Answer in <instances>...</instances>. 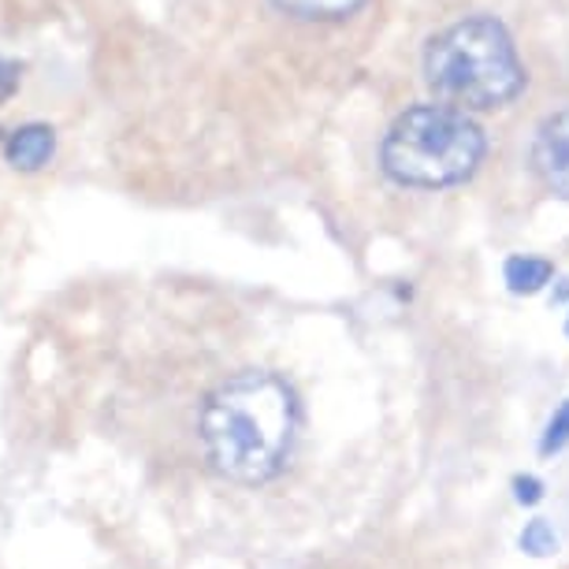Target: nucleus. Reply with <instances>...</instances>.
Segmentation results:
<instances>
[{
    "mask_svg": "<svg viewBox=\"0 0 569 569\" xmlns=\"http://www.w3.org/2000/svg\"><path fill=\"white\" fill-rule=\"evenodd\" d=\"M510 496L521 510H536L547 499V485H543V477H536V472H513Z\"/></svg>",
    "mask_w": 569,
    "mask_h": 569,
    "instance_id": "9d476101",
    "label": "nucleus"
},
{
    "mask_svg": "<svg viewBox=\"0 0 569 569\" xmlns=\"http://www.w3.org/2000/svg\"><path fill=\"white\" fill-rule=\"evenodd\" d=\"M425 79L458 109H502L525 90V68L510 30L491 16H469L428 38Z\"/></svg>",
    "mask_w": 569,
    "mask_h": 569,
    "instance_id": "f03ea898",
    "label": "nucleus"
},
{
    "mask_svg": "<svg viewBox=\"0 0 569 569\" xmlns=\"http://www.w3.org/2000/svg\"><path fill=\"white\" fill-rule=\"evenodd\" d=\"M502 283H507L510 295L532 298L555 283V264L547 261V257L513 253V257H507V264H502Z\"/></svg>",
    "mask_w": 569,
    "mask_h": 569,
    "instance_id": "39448f33",
    "label": "nucleus"
},
{
    "mask_svg": "<svg viewBox=\"0 0 569 569\" xmlns=\"http://www.w3.org/2000/svg\"><path fill=\"white\" fill-rule=\"evenodd\" d=\"M566 339H569V313H566Z\"/></svg>",
    "mask_w": 569,
    "mask_h": 569,
    "instance_id": "ddd939ff",
    "label": "nucleus"
},
{
    "mask_svg": "<svg viewBox=\"0 0 569 569\" xmlns=\"http://www.w3.org/2000/svg\"><path fill=\"white\" fill-rule=\"evenodd\" d=\"M485 131L458 104H413L383 134L380 164L399 187L443 190L466 182L485 160Z\"/></svg>",
    "mask_w": 569,
    "mask_h": 569,
    "instance_id": "7ed1b4c3",
    "label": "nucleus"
},
{
    "mask_svg": "<svg viewBox=\"0 0 569 569\" xmlns=\"http://www.w3.org/2000/svg\"><path fill=\"white\" fill-rule=\"evenodd\" d=\"M279 8L306 19H342L353 8H361V0H279Z\"/></svg>",
    "mask_w": 569,
    "mask_h": 569,
    "instance_id": "1a4fd4ad",
    "label": "nucleus"
},
{
    "mask_svg": "<svg viewBox=\"0 0 569 569\" xmlns=\"http://www.w3.org/2000/svg\"><path fill=\"white\" fill-rule=\"evenodd\" d=\"M532 171L555 194L569 198V109L551 112L536 127L532 138Z\"/></svg>",
    "mask_w": 569,
    "mask_h": 569,
    "instance_id": "20e7f679",
    "label": "nucleus"
},
{
    "mask_svg": "<svg viewBox=\"0 0 569 569\" xmlns=\"http://www.w3.org/2000/svg\"><path fill=\"white\" fill-rule=\"evenodd\" d=\"M566 447H569V399L558 402L555 413L547 417V425H543L536 450H540V458H555V455H562Z\"/></svg>",
    "mask_w": 569,
    "mask_h": 569,
    "instance_id": "6e6552de",
    "label": "nucleus"
},
{
    "mask_svg": "<svg viewBox=\"0 0 569 569\" xmlns=\"http://www.w3.org/2000/svg\"><path fill=\"white\" fill-rule=\"evenodd\" d=\"M16 86H19V63H12V60L0 57V101L12 98Z\"/></svg>",
    "mask_w": 569,
    "mask_h": 569,
    "instance_id": "9b49d317",
    "label": "nucleus"
},
{
    "mask_svg": "<svg viewBox=\"0 0 569 569\" xmlns=\"http://www.w3.org/2000/svg\"><path fill=\"white\" fill-rule=\"evenodd\" d=\"M52 157V131L49 127H23V131H16L8 138V160H12L16 168H27L34 171L41 168L46 160Z\"/></svg>",
    "mask_w": 569,
    "mask_h": 569,
    "instance_id": "423d86ee",
    "label": "nucleus"
},
{
    "mask_svg": "<svg viewBox=\"0 0 569 569\" xmlns=\"http://www.w3.org/2000/svg\"><path fill=\"white\" fill-rule=\"evenodd\" d=\"M298 436V395L283 376L246 369L212 388L198 413L206 466L228 485L261 488L287 469Z\"/></svg>",
    "mask_w": 569,
    "mask_h": 569,
    "instance_id": "f257e3e1",
    "label": "nucleus"
},
{
    "mask_svg": "<svg viewBox=\"0 0 569 569\" xmlns=\"http://www.w3.org/2000/svg\"><path fill=\"white\" fill-rule=\"evenodd\" d=\"M566 298H569V279H558V287L551 291V302H555V306H562Z\"/></svg>",
    "mask_w": 569,
    "mask_h": 569,
    "instance_id": "f8f14e48",
    "label": "nucleus"
},
{
    "mask_svg": "<svg viewBox=\"0 0 569 569\" xmlns=\"http://www.w3.org/2000/svg\"><path fill=\"white\" fill-rule=\"evenodd\" d=\"M518 551L525 558H536V562H543V558H551L558 555V529L547 518H529L521 525V532H518Z\"/></svg>",
    "mask_w": 569,
    "mask_h": 569,
    "instance_id": "0eeeda50",
    "label": "nucleus"
}]
</instances>
